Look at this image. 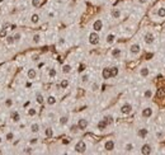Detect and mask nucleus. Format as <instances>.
Segmentation results:
<instances>
[{"instance_id": "nucleus-1", "label": "nucleus", "mask_w": 165, "mask_h": 155, "mask_svg": "<svg viewBox=\"0 0 165 155\" xmlns=\"http://www.w3.org/2000/svg\"><path fill=\"white\" fill-rule=\"evenodd\" d=\"M88 41H89V43H90L91 46H97L98 43H99V41H100L99 33H98V32H95V31L90 32V33H89V36H88Z\"/></svg>"}, {"instance_id": "nucleus-2", "label": "nucleus", "mask_w": 165, "mask_h": 155, "mask_svg": "<svg viewBox=\"0 0 165 155\" xmlns=\"http://www.w3.org/2000/svg\"><path fill=\"white\" fill-rule=\"evenodd\" d=\"M75 151L79 154H84L86 151V144L84 140H79V141L75 144Z\"/></svg>"}, {"instance_id": "nucleus-3", "label": "nucleus", "mask_w": 165, "mask_h": 155, "mask_svg": "<svg viewBox=\"0 0 165 155\" xmlns=\"http://www.w3.org/2000/svg\"><path fill=\"white\" fill-rule=\"evenodd\" d=\"M132 109H133V107H132L131 103H123L122 106H121V113L124 114V116H127V114H130L132 112Z\"/></svg>"}, {"instance_id": "nucleus-4", "label": "nucleus", "mask_w": 165, "mask_h": 155, "mask_svg": "<svg viewBox=\"0 0 165 155\" xmlns=\"http://www.w3.org/2000/svg\"><path fill=\"white\" fill-rule=\"evenodd\" d=\"M144 41L146 45H152L155 42V34L152 32H146L145 36H144Z\"/></svg>"}, {"instance_id": "nucleus-5", "label": "nucleus", "mask_w": 165, "mask_h": 155, "mask_svg": "<svg viewBox=\"0 0 165 155\" xmlns=\"http://www.w3.org/2000/svg\"><path fill=\"white\" fill-rule=\"evenodd\" d=\"M140 52H141V45L140 43H132L130 46V53L132 56H136V55H138Z\"/></svg>"}, {"instance_id": "nucleus-6", "label": "nucleus", "mask_w": 165, "mask_h": 155, "mask_svg": "<svg viewBox=\"0 0 165 155\" xmlns=\"http://www.w3.org/2000/svg\"><path fill=\"white\" fill-rule=\"evenodd\" d=\"M141 116L144 117V118H151V117L154 116L152 107H145V108L142 109V112H141Z\"/></svg>"}, {"instance_id": "nucleus-7", "label": "nucleus", "mask_w": 165, "mask_h": 155, "mask_svg": "<svg viewBox=\"0 0 165 155\" xmlns=\"http://www.w3.org/2000/svg\"><path fill=\"white\" fill-rule=\"evenodd\" d=\"M103 20L102 19H97V20H94V23H93V31H95V32H100L102 29H103Z\"/></svg>"}, {"instance_id": "nucleus-8", "label": "nucleus", "mask_w": 165, "mask_h": 155, "mask_svg": "<svg viewBox=\"0 0 165 155\" xmlns=\"http://www.w3.org/2000/svg\"><path fill=\"white\" fill-rule=\"evenodd\" d=\"M78 127H79V130L80 131H83V130H85V128L89 126V121H88L86 118H80L79 121H78Z\"/></svg>"}, {"instance_id": "nucleus-9", "label": "nucleus", "mask_w": 165, "mask_h": 155, "mask_svg": "<svg viewBox=\"0 0 165 155\" xmlns=\"http://www.w3.org/2000/svg\"><path fill=\"white\" fill-rule=\"evenodd\" d=\"M151 153H152V146L150 145V144H144V145L141 146V154L150 155Z\"/></svg>"}, {"instance_id": "nucleus-10", "label": "nucleus", "mask_w": 165, "mask_h": 155, "mask_svg": "<svg viewBox=\"0 0 165 155\" xmlns=\"http://www.w3.org/2000/svg\"><path fill=\"white\" fill-rule=\"evenodd\" d=\"M116 147V142L113 141V140H107V141L104 142V150L107 151H113Z\"/></svg>"}, {"instance_id": "nucleus-11", "label": "nucleus", "mask_w": 165, "mask_h": 155, "mask_svg": "<svg viewBox=\"0 0 165 155\" xmlns=\"http://www.w3.org/2000/svg\"><path fill=\"white\" fill-rule=\"evenodd\" d=\"M10 118H12V121L14 123H18L20 121V113L18 112V111H12V113H10Z\"/></svg>"}, {"instance_id": "nucleus-12", "label": "nucleus", "mask_w": 165, "mask_h": 155, "mask_svg": "<svg viewBox=\"0 0 165 155\" xmlns=\"http://www.w3.org/2000/svg\"><path fill=\"white\" fill-rule=\"evenodd\" d=\"M27 76L29 80H34L36 78H37V70L34 68H29L28 71H27Z\"/></svg>"}, {"instance_id": "nucleus-13", "label": "nucleus", "mask_w": 165, "mask_h": 155, "mask_svg": "<svg viewBox=\"0 0 165 155\" xmlns=\"http://www.w3.org/2000/svg\"><path fill=\"white\" fill-rule=\"evenodd\" d=\"M111 15H112L113 19H119V18L122 17V12H121L119 8H114V9H112Z\"/></svg>"}, {"instance_id": "nucleus-14", "label": "nucleus", "mask_w": 165, "mask_h": 155, "mask_svg": "<svg viewBox=\"0 0 165 155\" xmlns=\"http://www.w3.org/2000/svg\"><path fill=\"white\" fill-rule=\"evenodd\" d=\"M102 76H103V79H105V80L111 79V78H112V75H111V68H104L103 71H102Z\"/></svg>"}, {"instance_id": "nucleus-15", "label": "nucleus", "mask_w": 165, "mask_h": 155, "mask_svg": "<svg viewBox=\"0 0 165 155\" xmlns=\"http://www.w3.org/2000/svg\"><path fill=\"white\" fill-rule=\"evenodd\" d=\"M111 55H112V57L118 58V57H121V55H122V50H121L119 47H116V48H113L111 51Z\"/></svg>"}, {"instance_id": "nucleus-16", "label": "nucleus", "mask_w": 165, "mask_h": 155, "mask_svg": "<svg viewBox=\"0 0 165 155\" xmlns=\"http://www.w3.org/2000/svg\"><path fill=\"white\" fill-rule=\"evenodd\" d=\"M149 75H150V69L147 68V66H142V68L140 69V76L147 78Z\"/></svg>"}, {"instance_id": "nucleus-17", "label": "nucleus", "mask_w": 165, "mask_h": 155, "mask_svg": "<svg viewBox=\"0 0 165 155\" xmlns=\"http://www.w3.org/2000/svg\"><path fill=\"white\" fill-rule=\"evenodd\" d=\"M114 41H116V34L114 33H109V34H107V37H105V43H107V45H112Z\"/></svg>"}, {"instance_id": "nucleus-18", "label": "nucleus", "mask_w": 165, "mask_h": 155, "mask_svg": "<svg viewBox=\"0 0 165 155\" xmlns=\"http://www.w3.org/2000/svg\"><path fill=\"white\" fill-rule=\"evenodd\" d=\"M107 126H108V123H107V121H105L104 118H103V120H100V121L98 122V125H97V127H98V130H99V131L105 130V128H107Z\"/></svg>"}, {"instance_id": "nucleus-19", "label": "nucleus", "mask_w": 165, "mask_h": 155, "mask_svg": "<svg viewBox=\"0 0 165 155\" xmlns=\"http://www.w3.org/2000/svg\"><path fill=\"white\" fill-rule=\"evenodd\" d=\"M56 102H57V98L55 97V95H48V97L46 98V103L48 106H55V104H56Z\"/></svg>"}, {"instance_id": "nucleus-20", "label": "nucleus", "mask_w": 165, "mask_h": 155, "mask_svg": "<svg viewBox=\"0 0 165 155\" xmlns=\"http://www.w3.org/2000/svg\"><path fill=\"white\" fill-rule=\"evenodd\" d=\"M41 41H42V36L39 34V33H36V34H33V37H32V42L34 43V45H39V43H41Z\"/></svg>"}, {"instance_id": "nucleus-21", "label": "nucleus", "mask_w": 165, "mask_h": 155, "mask_svg": "<svg viewBox=\"0 0 165 155\" xmlns=\"http://www.w3.org/2000/svg\"><path fill=\"white\" fill-rule=\"evenodd\" d=\"M39 130H41V126H39L38 122H33L31 125V131L33 132V134H38Z\"/></svg>"}, {"instance_id": "nucleus-22", "label": "nucleus", "mask_w": 165, "mask_h": 155, "mask_svg": "<svg viewBox=\"0 0 165 155\" xmlns=\"http://www.w3.org/2000/svg\"><path fill=\"white\" fill-rule=\"evenodd\" d=\"M154 95V90L151 89V88H147V89H145L144 92V98L145 99H151Z\"/></svg>"}, {"instance_id": "nucleus-23", "label": "nucleus", "mask_w": 165, "mask_h": 155, "mask_svg": "<svg viewBox=\"0 0 165 155\" xmlns=\"http://www.w3.org/2000/svg\"><path fill=\"white\" fill-rule=\"evenodd\" d=\"M149 134V131H147V128H140V130L137 131V136L140 139H145L146 136H147Z\"/></svg>"}, {"instance_id": "nucleus-24", "label": "nucleus", "mask_w": 165, "mask_h": 155, "mask_svg": "<svg viewBox=\"0 0 165 155\" xmlns=\"http://www.w3.org/2000/svg\"><path fill=\"white\" fill-rule=\"evenodd\" d=\"M58 123L61 125V126H66V125L69 123V116H61L60 118H58Z\"/></svg>"}, {"instance_id": "nucleus-25", "label": "nucleus", "mask_w": 165, "mask_h": 155, "mask_svg": "<svg viewBox=\"0 0 165 155\" xmlns=\"http://www.w3.org/2000/svg\"><path fill=\"white\" fill-rule=\"evenodd\" d=\"M39 20H41V18H39L38 14L34 13V14H32V15H31V23L32 24H38Z\"/></svg>"}, {"instance_id": "nucleus-26", "label": "nucleus", "mask_w": 165, "mask_h": 155, "mask_svg": "<svg viewBox=\"0 0 165 155\" xmlns=\"http://www.w3.org/2000/svg\"><path fill=\"white\" fill-rule=\"evenodd\" d=\"M45 97H43V94L42 93H37L36 94V102L38 103V104H43V103H45Z\"/></svg>"}, {"instance_id": "nucleus-27", "label": "nucleus", "mask_w": 165, "mask_h": 155, "mask_svg": "<svg viewBox=\"0 0 165 155\" xmlns=\"http://www.w3.org/2000/svg\"><path fill=\"white\" fill-rule=\"evenodd\" d=\"M56 75H57V70L55 68H50L48 69V78L53 79V78H56Z\"/></svg>"}, {"instance_id": "nucleus-28", "label": "nucleus", "mask_w": 165, "mask_h": 155, "mask_svg": "<svg viewBox=\"0 0 165 155\" xmlns=\"http://www.w3.org/2000/svg\"><path fill=\"white\" fill-rule=\"evenodd\" d=\"M155 136H156V140H163L165 137V132L163 130H157L155 132Z\"/></svg>"}, {"instance_id": "nucleus-29", "label": "nucleus", "mask_w": 165, "mask_h": 155, "mask_svg": "<svg viewBox=\"0 0 165 155\" xmlns=\"http://www.w3.org/2000/svg\"><path fill=\"white\" fill-rule=\"evenodd\" d=\"M69 84H70L69 79H62L61 83H60V89H66V88L69 87Z\"/></svg>"}, {"instance_id": "nucleus-30", "label": "nucleus", "mask_w": 165, "mask_h": 155, "mask_svg": "<svg viewBox=\"0 0 165 155\" xmlns=\"http://www.w3.org/2000/svg\"><path fill=\"white\" fill-rule=\"evenodd\" d=\"M71 70H72V68H71V65H69V64H65L62 66V73L64 74H70Z\"/></svg>"}, {"instance_id": "nucleus-31", "label": "nucleus", "mask_w": 165, "mask_h": 155, "mask_svg": "<svg viewBox=\"0 0 165 155\" xmlns=\"http://www.w3.org/2000/svg\"><path fill=\"white\" fill-rule=\"evenodd\" d=\"M118 74H119V69L117 68V66H113V68H111V75H112V78H116Z\"/></svg>"}, {"instance_id": "nucleus-32", "label": "nucleus", "mask_w": 165, "mask_h": 155, "mask_svg": "<svg viewBox=\"0 0 165 155\" xmlns=\"http://www.w3.org/2000/svg\"><path fill=\"white\" fill-rule=\"evenodd\" d=\"M27 114H28L29 117H34L36 114H37V109H36V108H33V107H31V108H28Z\"/></svg>"}, {"instance_id": "nucleus-33", "label": "nucleus", "mask_w": 165, "mask_h": 155, "mask_svg": "<svg viewBox=\"0 0 165 155\" xmlns=\"http://www.w3.org/2000/svg\"><path fill=\"white\" fill-rule=\"evenodd\" d=\"M132 150H133V144H132V142H127L126 145H124V151H126V153H131Z\"/></svg>"}, {"instance_id": "nucleus-34", "label": "nucleus", "mask_w": 165, "mask_h": 155, "mask_svg": "<svg viewBox=\"0 0 165 155\" xmlns=\"http://www.w3.org/2000/svg\"><path fill=\"white\" fill-rule=\"evenodd\" d=\"M157 17L159 18H165V8L164 6H160L157 9Z\"/></svg>"}, {"instance_id": "nucleus-35", "label": "nucleus", "mask_w": 165, "mask_h": 155, "mask_svg": "<svg viewBox=\"0 0 165 155\" xmlns=\"http://www.w3.org/2000/svg\"><path fill=\"white\" fill-rule=\"evenodd\" d=\"M5 140H6V141H13V140H14V132H12V131H8V132H6Z\"/></svg>"}, {"instance_id": "nucleus-36", "label": "nucleus", "mask_w": 165, "mask_h": 155, "mask_svg": "<svg viewBox=\"0 0 165 155\" xmlns=\"http://www.w3.org/2000/svg\"><path fill=\"white\" fill-rule=\"evenodd\" d=\"M45 136H46V137H52V136H53V130H52V128L47 127L45 130Z\"/></svg>"}, {"instance_id": "nucleus-37", "label": "nucleus", "mask_w": 165, "mask_h": 155, "mask_svg": "<svg viewBox=\"0 0 165 155\" xmlns=\"http://www.w3.org/2000/svg\"><path fill=\"white\" fill-rule=\"evenodd\" d=\"M5 41H6V43H8V45H14V43H15V39H14L13 36H8V37L5 38Z\"/></svg>"}, {"instance_id": "nucleus-38", "label": "nucleus", "mask_w": 165, "mask_h": 155, "mask_svg": "<svg viewBox=\"0 0 165 155\" xmlns=\"http://www.w3.org/2000/svg\"><path fill=\"white\" fill-rule=\"evenodd\" d=\"M89 82V74H84L81 75V84H86Z\"/></svg>"}, {"instance_id": "nucleus-39", "label": "nucleus", "mask_w": 165, "mask_h": 155, "mask_svg": "<svg viewBox=\"0 0 165 155\" xmlns=\"http://www.w3.org/2000/svg\"><path fill=\"white\" fill-rule=\"evenodd\" d=\"M78 131H80L79 127H78V125H71V126H70V132H71V134H76Z\"/></svg>"}, {"instance_id": "nucleus-40", "label": "nucleus", "mask_w": 165, "mask_h": 155, "mask_svg": "<svg viewBox=\"0 0 165 155\" xmlns=\"http://www.w3.org/2000/svg\"><path fill=\"white\" fill-rule=\"evenodd\" d=\"M31 4L33 8H38L41 5V0H31Z\"/></svg>"}, {"instance_id": "nucleus-41", "label": "nucleus", "mask_w": 165, "mask_h": 155, "mask_svg": "<svg viewBox=\"0 0 165 155\" xmlns=\"http://www.w3.org/2000/svg\"><path fill=\"white\" fill-rule=\"evenodd\" d=\"M23 153L24 154H33V153H34V150H33V147L28 146V147H25V149H23Z\"/></svg>"}, {"instance_id": "nucleus-42", "label": "nucleus", "mask_w": 165, "mask_h": 155, "mask_svg": "<svg viewBox=\"0 0 165 155\" xmlns=\"http://www.w3.org/2000/svg\"><path fill=\"white\" fill-rule=\"evenodd\" d=\"M90 89H91V92H98L99 90V84L98 83H93L91 87H90Z\"/></svg>"}, {"instance_id": "nucleus-43", "label": "nucleus", "mask_w": 165, "mask_h": 155, "mask_svg": "<svg viewBox=\"0 0 165 155\" xmlns=\"http://www.w3.org/2000/svg\"><path fill=\"white\" fill-rule=\"evenodd\" d=\"M104 120L107 121V123H108V125L113 123V116H111V114H108V116H105V117H104Z\"/></svg>"}, {"instance_id": "nucleus-44", "label": "nucleus", "mask_w": 165, "mask_h": 155, "mask_svg": "<svg viewBox=\"0 0 165 155\" xmlns=\"http://www.w3.org/2000/svg\"><path fill=\"white\" fill-rule=\"evenodd\" d=\"M13 37H14V39H15V42H19L22 39V33H14Z\"/></svg>"}, {"instance_id": "nucleus-45", "label": "nucleus", "mask_w": 165, "mask_h": 155, "mask_svg": "<svg viewBox=\"0 0 165 155\" xmlns=\"http://www.w3.org/2000/svg\"><path fill=\"white\" fill-rule=\"evenodd\" d=\"M0 37H1V38L6 37V29H5V28H1V29H0Z\"/></svg>"}, {"instance_id": "nucleus-46", "label": "nucleus", "mask_w": 165, "mask_h": 155, "mask_svg": "<svg viewBox=\"0 0 165 155\" xmlns=\"http://www.w3.org/2000/svg\"><path fill=\"white\" fill-rule=\"evenodd\" d=\"M29 144H31V145H36V144H38V139H31V141H29Z\"/></svg>"}, {"instance_id": "nucleus-47", "label": "nucleus", "mask_w": 165, "mask_h": 155, "mask_svg": "<svg viewBox=\"0 0 165 155\" xmlns=\"http://www.w3.org/2000/svg\"><path fill=\"white\" fill-rule=\"evenodd\" d=\"M12 104H13V101H12V99H6V101H5V106H6V107H10Z\"/></svg>"}, {"instance_id": "nucleus-48", "label": "nucleus", "mask_w": 165, "mask_h": 155, "mask_svg": "<svg viewBox=\"0 0 165 155\" xmlns=\"http://www.w3.org/2000/svg\"><path fill=\"white\" fill-rule=\"evenodd\" d=\"M147 1H149V0H137V3H138L140 5H145V4H147Z\"/></svg>"}, {"instance_id": "nucleus-49", "label": "nucleus", "mask_w": 165, "mask_h": 155, "mask_svg": "<svg viewBox=\"0 0 165 155\" xmlns=\"http://www.w3.org/2000/svg\"><path fill=\"white\" fill-rule=\"evenodd\" d=\"M58 45H65V38H62V37H61V38L60 39H58Z\"/></svg>"}, {"instance_id": "nucleus-50", "label": "nucleus", "mask_w": 165, "mask_h": 155, "mask_svg": "<svg viewBox=\"0 0 165 155\" xmlns=\"http://www.w3.org/2000/svg\"><path fill=\"white\" fill-rule=\"evenodd\" d=\"M164 94H165V93H164L163 90H159V92H157V95H159V97H164Z\"/></svg>"}, {"instance_id": "nucleus-51", "label": "nucleus", "mask_w": 165, "mask_h": 155, "mask_svg": "<svg viewBox=\"0 0 165 155\" xmlns=\"http://www.w3.org/2000/svg\"><path fill=\"white\" fill-rule=\"evenodd\" d=\"M70 142V140H64V141H62V144H69Z\"/></svg>"}, {"instance_id": "nucleus-52", "label": "nucleus", "mask_w": 165, "mask_h": 155, "mask_svg": "<svg viewBox=\"0 0 165 155\" xmlns=\"http://www.w3.org/2000/svg\"><path fill=\"white\" fill-rule=\"evenodd\" d=\"M1 144H3V137L0 136V145H1Z\"/></svg>"}, {"instance_id": "nucleus-53", "label": "nucleus", "mask_w": 165, "mask_h": 155, "mask_svg": "<svg viewBox=\"0 0 165 155\" xmlns=\"http://www.w3.org/2000/svg\"><path fill=\"white\" fill-rule=\"evenodd\" d=\"M3 1H4V0H0V3H3Z\"/></svg>"}, {"instance_id": "nucleus-54", "label": "nucleus", "mask_w": 165, "mask_h": 155, "mask_svg": "<svg viewBox=\"0 0 165 155\" xmlns=\"http://www.w3.org/2000/svg\"><path fill=\"white\" fill-rule=\"evenodd\" d=\"M164 74H165V68H164Z\"/></svg>"}]
</instances>
